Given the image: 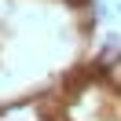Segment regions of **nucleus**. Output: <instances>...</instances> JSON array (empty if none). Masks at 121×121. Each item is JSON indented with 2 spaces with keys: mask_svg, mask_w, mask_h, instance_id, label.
Wrapping results in <instances>:
<instances>
[{
  "mask_svg": "<svg viewBox=\"0 0 121 121\" xmlns=\"http://www.w3.org/2000/svg\"><path fill=\"white\" fill-rule=\"evenodd\" d=\"M103 81L110 84L114 92H121V55H117V59H110V62L103 66Z\"/></svg>",
  "mask_w": 121,
  "mask_h": 121,
  "instance_id": "obj_1",
  "label": "nucleus"
},
{
  "mask_svg": "<svg viewBox=\"0 0 121 121\" xmlns=\"http://www.w3.org/2000/svg\"><path fill=\"white\" fill-rule=\"evenodd\" d=\"M52 121H66V117H52Z\"/></svg>",
  "mask_w": 121,
  "mask_h": 121,
  "instance_id": "obj_2",
  "label": "nucleus"
}]
</instances>
